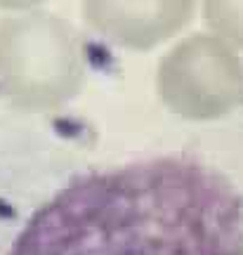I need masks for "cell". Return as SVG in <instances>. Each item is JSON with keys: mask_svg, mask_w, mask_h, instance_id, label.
<instances>
[{"mask_svg": "<svg viewBox=\"0 0 243 255\" xmlns=\"http://www.w3.org/2000/svg\"><path fill=\"white\" fill-rule=\"evenodd\" d=\"M2 255H243V199L196 158L118 165L62 187Z\"/></svg>", "mask_w": 243, "mask_h": 255, "instance_id": "6da1fadb", "label": "cell"}, {"mask_svg": "<svg viewBox=\"0 0 243 255\" xmlns=\"http://www.w3.org/2000/svg\"><path fill=\"white\" fill-rule=\"evenodd\" d=\"M172 73L168 90L177 111L191 116H217L232 109L243 92V64L217 36H191L172 50L165 62Z\"/></svg>", "mask_w": 243, "mask_h": 255, "instance_id": "7a4b0ae2", "label": "cell"}, {"mask_svg": "<svg viewBox=\"0 0 243 255\" xmlns=\"http://www.w3.org/2000/svg\"><path fill=\"white\" fill-rule=\"evenodd\" d=\"M196 0H83V14L121 45L151 47L189 24Z\"/></svg>", "mask_w": 243, "mask_h": 255, "instance_id": "3957f363", "label": "cell"}, {"mask_svg": "<svg viewBox=\"0 0 243 255\" xmlns=\"http://www.w3.org/2000/svg\"><path fill=\"white\" fill-rule=\"evenodd\" d=\"M203 14L217 38L243 47V0H203Z\"/></svg>", "mask_w": 243, "mask_h": 255, "instance_id": "277c9868", "label": "cell"}, {"mask_svg": "<svg viewBox=\"0 0 243 255\" xmlns=\"http://www.w3.org/2000/svg\"><path fill=\"white\" fill-rule=\"evenodd\" d=\"M43 0H0V7H31Z\"/></svg>", "mask_w": 243, "mask_h": 255, "instance_id": "5b68a950", "label": "cell"}]
</instances>
